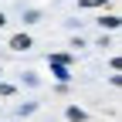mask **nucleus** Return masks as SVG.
Masks as SVG:
<instances>
[{
    "label": "nucleus",
    "mask_w": 122,
    "mask_h": 122,
    "mask_svg": "<svg viewBox=\"0 0 122 122\" xmlns=\"http://www.w3.org/2000/svg\"><path fill=\"white\" fill-rule=\"evenodd\" d=\"M51 71H54V78L65 85L68 78H71V71H68V65H58V61H51Z\"/></svg>",
    "instance_id": "nucleus-1"
},
{
    "label": "nucleus",
    "mask_w": 122,
    "mask_h": 122,
    "mask_svg": "<svg viewBox=\"0 0 122 122\" xmlns=\"http://www.w3.org/2000/svg\"><path fill=\"white\" fill-rule=\"evenodd\" d=\"M10 48H14V51H27V48H30V37H27V34H14V37H10Z\"/></svg>",
    "instance_id": "nucleus-2"
},
{
    "label": "nucleus",
    "mask_w": 122,
    "mask_h": 122,
    "mask_svg": "<svg viewBox=\"0 0 122 122\" xmlns=\"http://www.w3.org/2000/svg\"><path fill=\"white\" fill-rule=\"evenodd\" d=\"M98 24H102V27H109V30H115V27H119V14H109V17H98Z\"/></svg>",
    "instance_id": "nucleus-3"
},
{
    "label": "nucleus",
    "mask_w": 122,
    "mask_h": 122,
    "mask_svg": "<svg viewBox=\"0 0 122 122\" xmlns=\"http://www.w3.org/2000/svg\"><path fill=\"white\" fill-rule=\"evenodd\" d=\"M68 119L71 122H85V112L78 109V105H71V109H68Z\"/></svg>",
    "instance_id": "nucleus-4"
},
{
    "label": "nucleus",
    "mask_w": 122,
    "mask_h": 122,
    "mask_svg": "<svg viewBox=\"0 0 122 122\" xmlns=\"http://www.w3.org/2000/svg\"><path fill=\"white\" fill-rule=\"evenodd\" d=\"M78 7H105V0H78Z\"/></svg>",
    "instance_id": "nucleus-5"
},
{
    "label": "nucleus",
    "mask_w": 122,
    "mask_h": 122,
    "mask_svg": "<svg viewBox=\"0 0 122 122\" xmlns=\"http://www.w3.org/2000/svg\"><path fill=\"white\" fill-rule=\"evenodd\" d=\"M24 20H27V24H37V20H41V14H37V10H27V14H24Z\"/></svg>",
    "instance_id": "nucleus-6"
},
{
    "label": "nucleus",
    "mask_w": 122,
    "mask_h": 122,
    "mask_svg": "<svg viewBox=\"0 0 122 122\" xmlns=\"http://www.w3.org/2000/svg\"><path fill=\"white\" fill-rule=\"evenodd\" d=\"M4 24H7V17H4V14H0V27H4Z\"/></svg>",
    "instance_id": "nucleus-7"
}]
</instances>
